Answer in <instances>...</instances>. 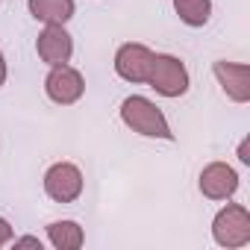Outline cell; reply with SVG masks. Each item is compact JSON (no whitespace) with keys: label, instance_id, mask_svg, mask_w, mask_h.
Returning a JSON list of instances; mask_svg holds the SVG:
<instances>
[{"label":"cell","instance_id":"cell-16","mask_svg":"<svg viewBox=\"0 0 250 250\" xmlns=\"http://www.w3.org/2000/svg\"><path fill=\"white\" fill-rule=\"evenodd\" d=\"M6 74H9V71H6V59H3V53H0V85L6 83Z\"/></svg>","mask_w":250,"mask_h":250},{"label":"cell","instance_id":"cell-9","mask_svg":"<svg viewBox=\"0 0 250 250\" xmlns=\"http://www.w3.org/2000/svg\"><path fill=\"white\" fill-rule=\"evenodd\" d=\"M212 74H215V80L221 83L224 94H227L232 103H247V100H250V65L218 59V62L212 65Z\"/></svg>","mask_w":250,"mask_h":250},{"label":"cell","instance_id":"cell-5","mask_svg":"<svg viewBox=\"0 0 250 250\" xmlns=\"http://www.w3.org/2000/svg\"><path fill=\"white\" fill-rule=\"evenodd\" d=\"M44 91L53 103L59 106H71L85 94V80L77 68L71 65H53L50 74L44 77Z\"/></svg>","mask_w":250,"mask_h":250},{"label":"cell","instance_id":"cell-1","mask_svg":"<svg viewBox=\"0 0 250 250\" xmlns=\"http://www.w3.org/2000/svg\"><path fill=\"white\" fill-rule=\"evenodd\" d=\"M121 121H124V127H130L133 133H139L145 139L174 142V133H171V124H168L165 112L153 100H147L142 94L124 97V103H121Z\"/></svg>","mask_w":250,"mask_h":250},{"label":"cell","instance_id":"cell-4","mask_svg":"<svg viewBox=\"0 0 250 250\" xmlns=\"http://www.w3.org/2000/svg\"><path fill=\"white\" fill-rule=\"evenodd\" d=\"M83 171L74 162H53L44 171V194L56 203H74L83 194Z\"/></svg>","mask_w":250,"mask_h":250},{"label":"cell","instance_id":"cell-11","mask_svg":"<svg viewBox=\"0 0 250 250\" xmlns=\"http://www.w3.org/2000/svg\"><path fill=\"white\" fill-rule=\"evenodd\" d=\"M47 241L56 247V250H80L85 244V232L77 221L65 218V221H53L47 224Z\"/></svg>","mask_w":250,"mask_h":250},{"label":"cell","instance_id":"cell-13","mask_svg":"<svg viewBox=\"0 0 250 250\" xmlns=\"http://www.w3.org/2000/svg\"><path fill=\"white\" fill-rule=\"evenodd\" d=\"M12 238H15V229H12V224H9L6 218H0V247H6Z\"/></svg>","mask_w":250,"mask_h":250},{"label":"cell","instance_id":"cell-10","mask_svg":"<svg viewBox=\"0 0 250 250\" xmlns=\"http://www.w3.org/2000/svg\"><path fill=\"white\" fill-rule=\"evenodd\" d=\"M27 9L42 24H68L77 12L74 0H27Z\"/></svg>","mask_w":250,"mask_h":250},{"label":"cell","instance_id":"cell-14","mask_svg":"<svg viewBox=\"0 0 250 250\" xmlns=\"http://www.w3.org/2000/svg\"><path fill=\"white\" fill-rule=\"evenodd\" d=\"M12 244H15V247H36V250H42V241H39L36 235H21V238H12Z\"/></svg>","mask_w":250,"mask_h":250},{"label":"cell","instance_id":"cell-7","mask_svg":"<svg viewBox=\"0 0 250 250\" xmlns=\"http://www.w3.org/2000/svg\"><path fill=\"white\" fill-rule=\"evenodd\" d=\"M36 53L44 65H68L74 56V39L62 24H44L36 39Z\"/></svg>","mask_w":250,"mask_h":250},{"label":"cell","instance_id":"cell-8","mask_svg":"<svg viewBox=\"0 0 250 250\" xmlns=\"http://www.w3.org/2000/svg\"><path fill=\"white\" fill-rule=\"evenodd\" d=\"M238 171L227 162H209L200 171V194L209 200H229L238 191Z\"/></svg>","mask_w":250,"mask_h":250},{"label":"cell","instance_id":"cell-3","mask_svg":"<svg viewBox=\"0 0 250 250\" xmlns=\"http://www.w3.org/2000/svg\"><path fill=\"white\" fill-rule=\"evenodd\" d=\"M212 238H215V244L229 247V250L250 244V212H247V206L227 203L212 221Z\"/></svg>","mask_w":250,"mask_h":250},{"label":"cell","instance_id":"cell-6","mask_svg":"<svg viewBox=\"0 0 250 250\" xmlns=\"http://www.w3.org/2000/svg\"><path fill=\"white\" fill-rule=\"evenodd\" d=\"M150 62H153V50L147 44L127 42L115 53V74L121 80H127V83H147Z\"/></svg>","mask_w":250,"mask_h":250},{"label":"cell","instance_id":"cell-15","mask_svg":"<svg viewBox=\"0 0 250 250\" xmlns=\"http://www.w3.org/2000/svg\"><path fill=\"white\" fill-rule=\"evenodd\" d=\"M238 162H241V165H250V139H244V142L238 145Z\"/></svg>","mask_w":250,"mask_h":250},{"label":"cell","instance_id":"cell-2","mask_svg":"<svg viewBox=\"0 0 250 250\" xmlns=\"http://www.w3.org/2000/svg\"><path fill=\"white\" fill-rule=\"evenodd\" d=\"M188 68L183 65V59L171 56V53H153L150 62V74H147V85L162 94V97H183L188 91Z\"/></svg>","mask_w":250,"mask_h":250},{"label":"cell","instance_id":"cell-12","mask_svg":"<svg viewBox=\"0 0 250 250\" xmlns=\"http://www.w3.org/2000/svg\"><path fill=\"white\" fill-rule=\"evenodd\" d=\"M174 12L186 27H206L212 18V0H174Z\"/></svg>","mask_w":250,"mask_h":250}]
</instances>
